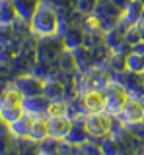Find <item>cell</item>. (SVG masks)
Wrapping results in <instances>:
<instances>
[{
	"instance_id": "obj_1",
	"label": "cell",
	"mask_w": 144,
	"mask_h": 155,
	"mask_svg": "<svg viewBox=\"0 0 144 155\" xmlns=\"http://www.w3.org/2000/svg\"><path fill=\"white\" fill-rule=\"evenodd\" d=\"M31 29L39 35H55L57 29H59V16H57L55 8L53 6H47V4H41L37 8V12L33 14L31 21H29Z\"/></svg>"
},
{
	"instance_id": "obj_2",
	"label": "cell",
	"mask_w": 144,
	"mask_h": 155,
	"mask_svg": "<svg viewBox=\"0 0 144 155\" xmlns=\"http://www.w3.org/2000/svg\"><path fill=\"white\" fill-rule=\"evenodd\" d=\"M115 116L107 110H94L86 114V126H88L90 138H105L115 128Z\"/></svg>"
},
{
	"instance_id": "obj_3",
	"label": "cell",
	"mask_w": 144,
	"mask_h": 155,
	"mask_svg": "<svg viewBox=\"0 0 144 155\" xmlns=\"http://www.w3.org/2000/svg\"><path fill=\"white\" fill-rule=\"evenodd\" d=\"M103 93H105V110L111 113L113 116L119 114V110L123 109V105L127 103L129 99V89L125 87L121 81H109L107 85L103 87Z\"/></svg>"
},
{
	"instance_id": "obj_4",
	"label": "cell",
	"mask_w": 144,
	"mask_h": 155,
	"mask_svg": "<svg viewBox=\"0 0 144 155\" xmlns=\"http://www.w3.org/2000/svg\"><path fill=\"white\" fill-rule=\"evenodd\" d=\"M123 12L117 6V4L113 2V0H98V4H95V10L94 14L99 18V21H101L103 29H113L119 25V21L123 19Z\"/></svg>"
},
{
	"instance_id": "obj_5",
	"label": "cell",
	"mask_w": 144,
	"mask_h": 155,
	"mask_svg": "<svg viewBox=\"0 0 144 155\" xmlns=\"http://www.w3.org/2000/svg\"><path fill=\"white\" fill-rule=\"evenodd\" d=\"M119 120V124H131L138 122L144 118V99L140 95H129L127 103L123 105V109L119 110V114L115 116Z\"/></svg>"
},
{
	"instance_id": "obj_6",
	"label": "cell",
	"mask_w": 144,
	"mask_h": 155,
	"mask_svg": "<svg viewBox=\"0 0 144 155\" xmlns=\"http://www.w3.org/2000/svg\"><path fill=\"white\" fill-rule=\"evenodd\" d=\"M90 140V132H88V126H86V114H76L74 118H72V128L70 132L66 134L64 142L66 143H80L82 145L84 142H88Z\"/></svg>"
},
{
	"instance_id": "obj_7",
	"label": "cell",
	"mask_w": 144,
	"mask_h": 155,
	"mask_svg": "<svg viewBox=\"0 0 144 155\" xmlns=\"http://www.w3.org/2000/svg\"><path fill=\"white\" fill-rule=\"evenodd\" d=\"M16 85L22 89V93L26 97L41 95L45 91V80L41 76H22L16 80Z\"/></svg>"
},
{
	"instance_id": "obj_8",
	"label": "cell",
	"mask_w": 144,
	"mask_h": 155,
	"mask_svg": "<svg viewBox=\"0 0 144 155\" xmlns=\"http://www.w3.org/2000/svg\"><path fill=\"white\" fill-rule=\"evenodd\" d=\"M107 84H109V78L103 70H86V76L80 80L82 91H86V89H103ZM82 91H80V93H82Z\"/></svg>"
},
{
	"instance_id": "obj_9",
	"label": "cell",
	"mask_w": 144,
	"mask_h": 155,
	"mask_svg": "<svg viewBox=\"0 0 144 155\" xmlns=\"http://www.w3.org/2000/svg\"><path fill=\"white\" fill-rule=\"evenodd\" d=\"M80 97H82V103H84L88 113L105 109V93H103V89H86V91L80 93Z\"/></svg>"
},
{
	"instance_id": "obj_10",
	"label": "cell",
	"mask_w": 144,
	"mask_h": 155,
	"mask_svg": "<svg viewBox=\"0 0 144 155\" xmlns=\"http://www.w3.org/2000/svg\"><path fill=\"white\" fill-rule=\"evenodd\" d=\"M72 128V118L68 114L64 116H49V136H55L59 140H64L66 134Z\"/></svg>"
},
{
	"instance_id": "obj_11",
	"label": "cell",
	"mask_w": 144,
	"mask_h": 155,
	"mask_svg": "<svg viewBox=\"0 0 144 155\" xmlns=\"http://www.w3.org/2000/svg\"><path fill=\"white\" fill-rule=\"evenodd\" d=\"M23 99H26V95L22 93V89L16 84L4 87L0 91V107H23Z\"/></svg>"
},
{
	"instance_id": "obj_12",
	"label": "cell",
	"mask_w": 144,
	"mask_h": 155,
	"mask_svg": "<svg viewBox=\"0 0 144 155\" xmlns=\"http://www.w3.org/2000/svg\"><path fill=\"white\" fill-rule=\"evenodd\" d=\"M51 99L45 93L41 95H31L23 99V110H29L33 114H47V109H49Z\"/></svg>"
},
{
	"instance_id": "obj_13",
	"label": "cell",
	"mask_w": 144,
	"mask_h": 155,
	"mask_svg": "<svg viewBox=\"0 0 144 155\" xmlns=\"http://www.w3.org/2000/svg\"><path fill=\"white\" fill-rule=\"evenodd\" d=\"M35 116L37 114L29 113V110H23L22 116H18L14 122H10L12 132L16 134L18 138H22V136H29V130H31V124H33V120H35Z\"/></svg>"
},
{
	"instance_id": "obj_14",
	"label": "cell",
	"mask_w": 144,
	"mask_h": 155,
	"mask_svg": "<svg viewBox=\"0 0 144 155\" xmlns=\"http://www.w3.org/2000/svg\"><path fill=\"white\" fill-rule=\"evenodd\" d=\"M14 6H16V12H18V18L22 21H31L33 14L37 12V8L41 6V0H12Z\"/></svg>"
},
{
	"instance_id": "obj_15",
	"label": "cell",
	"mask_w": 144,
	"mask_h": 155,
	"mask_svg": "<svg viewBox=\"0 0 144 155\" xmlns=\"http://www.w3.org/2000/svg\"><path fill=\"white\" fill-rule=\"evenodd\" d=\"M86 41V29H80V27H68L64 33V39H62V45L66 48H70V51H74V48L82 47Z\"/></svg>"
},
{
	"instance_id": "obj_16",
	"label": "cell",
	"mask_w": 144,
	"mask_h": 155,
	"mask_svg": "<svg viewBox=\"0 0 144 155\" xmlns=\"http://www.w3.org/2000/svg\"><path fill=\"white\" fill-rule=\"evenodd\" d=\"M29 136L37 142H41L43 138L49 136V116L47 114H37L35 120L31 124V130H29Z\"/></svg>"
},
{
	"instance_id": "obj_17",
	"label": "cell",
	"mask_w": 144,
	"mask_h": 155,
	"mask_svg": "<svg viewBox=\"0 0 144 155\" xmlns=\"http://www.w3.org/2000/svg\"><path fill=\"white\" fill-rule=\"evenodd\" d=\"M74 60H76V66L80 68V70H90V66H92L94 62V56H92V48L90 47H78L74 48Z\"/></svg>"
},
{
	"instance_id": "obj_18",
	"label": "cell",
	"mask_w": 144,
	"mask_h": 155,
	"mask_svg": "<svg viewBox=\"0 0 144 155\" xmlns=\"http://www.w3.org/2000/svg\"><path fill=\"white\" fill-rule=\"evenodd\" d=\"M18 18L16 6L12 0H0V23H14Z\"/></svg>"
},
{
	"instance_id": "obj_19",
	"label": "cell",
	"mask_w": 144,
	"mask_h": 155,
	"mask_svg": "<svg viewBox=\"0 0 144 155\" xmlns=\"http://www.w3.org/2000/svg\"><path fill=\"white\" fill-rule=\"evenodd\" d=\"M49 99H62L66 93H64V85L60 84L59 80H45V91H43Z\"/></svg>"
},
{
	"instance_id": "obj_20",
	"label": "cell",
	"mask_w": 144,
	"mask_h": 155,
	"mask_svg": "<svg viewBox=\"0 0 144 155\" xmlns=\"http://www.w3.org/2000/svg\"><path fill=\"white\" fill-rule=\"evenodd\" d=\"M70 110V101L64 99H51L49 109H47V116H64Z\"/></svg>"
},
{
	"instance_id": "obj_21",
	"label": "cell",
	"mask_w": 144,
	"mask_h": 155,
	"mask_svg": "<svg viewBox=\"0 0 144 155\" xmlns=\"http://www.w3.org/2000/svg\"><path fill=\"white\" fill-rule=\"evenodd\" d=\"M101 151L103 153H121L125 151L123 149V143L119 142V138H115V136H105V140L101 142Z\"/></svg>"
},
{
	"instance_id": "obj_22",
	"label": "cell",
	"mask_w": 144,
	"mask_h": 155,
	"mask_svg": "<svg viewBox=\"0 0 144 155\" xmlns=\"http://www.w3.org/2000/svg\"><path fill=\"white\" fill-rule=\"evenodd\" d=\"M39 151L41 153H53V151H60V140L55 136H47L39 142Z\"/></svg>"
},
{
	"instance_id": "obj_23",
	"label": "cell",
	"mask_w": 144,
	"mask_h": 155,
	"mask_svg": "<svg viewBox=\"0 0 144 155\" xmlns=\"http://www.w3.org/2000/svg\"><path fill=\"white\" fill-rule=\"evenodd\" d=\"M84 29L88 33H99L103 29V25H101V21H99V18L95 16V14L92 12L90 16H86L84 18Z\"/></svg>"
},
{
	"instance_id": "obj_24",
	"label": "cell",
	"mask_w": 144,
	"mask_h": 155,
	"mask_svg": "<svg viewBox=\"0 0 144 155\" xmlns=\"http://www.w3.org/2000/svg\"><path fill=\"white\" fill-rule=\"evenodd\" d=\"M0 113H2V118L10 124V122H14V120L18 118V116H22L23 107H0Z\"/></svg>"
},
{
	"instance_id": "obj_25",
	"label": "cell",
	"mask_w": 144,
	"mask_h": 155,
	"mask_svg": "<svg viewBox=\"0 0 144 155\" xmlns=\"http://www.w3.org/2000/svg\"><path fill=\"white\" fill-rule=\"evenodd\" d=\"M127 56H129V54L115 52V54L111 56V66H113L117 72H125V70H127Z\"/></svg>"
},
{
	"instance_id": "obj_26",
	"label": "cell",
	"mask_w": 144,
	"mask_h": 155,
	"mask_svg": "<svg viewBox=\"0 0 144 155\" xmlns=\"http://www.w3.org/2000/svg\"><path fill=\"white\" fill-rule=\"evenodd\" d=\"M95 4H98V0H76V6L84 14H92L95 10Z\"/></svg>"
},
{
	"instance_id": "obj_27",
	"label": "cell",
	"mask_w": 144,
	"mask_h": 155,
	"mask_svg": "<svg viewBox=\"0 0 144 155\" xmlns=\"http://www.w3.org/2000/svg\"><path fill=\"white\" fill-rule=\"evenodd\" d=\"M12 39V23H0V45H6Z\"/></svg>"
},
{
	"instance_id": "obj_28",
	"label": "cell",
	"mask_w": 144,
	"mask_h": 155,
	"mask_svg": "<svg viewBox=\"0 0 144 155\" xmlns=\"http://www.w3.org/2000/svg\"><path fill=\"white\" fill-rule=\"evenodd\" d=\"M132 52H136V54H144V41H142V39L132 45Z\"/></svg>"
},
{
	"instance_id": "obj_29",
	"label": "cell",
	"mask_w": 144,
	"mask_h": 155,
	"mask_svg": "<svg viewBox=\"0 0 144 155\" xmlns=\"http://www.w3.org/2000/svg\"><path fill=\"white\" fill-rule=\"evenodd\" d=\"M113 2H115V4H117V6H119V8H121V10H125V8H127V6H129V4H131V2H132V0H113Z\"/></svg>"
},
{
	"instance_id": "obj_30",
	"label": "cell",
	"mask_w": 144,
	"mask_h": 155,
	"mask_svg": "<svg viewBox=\"0 0 144 155\" xmlns=\"http://www.w3.org/2000/svg\"><path fill=\"white\" fill-rule=\"evenodd\" d=\"M4 122H6V120H4V118H2V113H0V126H2Z\"/></svg>"
},
{
	"instance_id": "obj_31",
	"label": "cell",
	"mask_w": 144,
	"mask_h": 155,
	"mask_svg": "<svg viewBox=\"0 0 144 155\" xmlns=\"http://www.w3.org/2000/svg\"><path fill=\"white\" fill-rule=\"evenodd\" d=\"M0 52H2V45H0Z\"/></svg>"
},
{
	"instance_id": "obj_32",
	"label": "cell",
	"mask_w": 144,
	"mask_h": 155,
	"mask_svg": "<svg viewBox=\"0 0 144 155\" xmlns=\"http://www.w3.org/2000/svg\"><path fill=\"white\" fill-rule=\"evenodd\" d=\"M138 2H142V4H144V0H138Z\"/></svg>"
},
{
	"instance_id": "obj_33",
	"label": "cell",
	"mask_w": 144,
	"mask_h": 155,
	"mask_svg": "<svg viewBox=\"0 0 144 155\" xmlns=\"http://www.w3.org/2000/svg\"><path fill=\"white\" fill-rule=\"evenodd\" d=\"M142 16H144V14H142Z\"/></svg>"
}]
</instances>
